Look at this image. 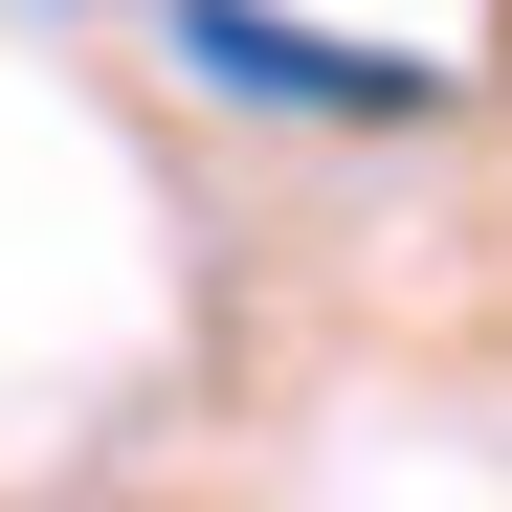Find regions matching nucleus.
I'll return each mask as SVG.
<instances>
[{
  "label": "nucleus",
  "mask_w": 512,
  "mask_h": 512,
  "mask_svg": "<svg viewBox=\"0 0 512 512\" xmlns=\"http://www.w3.org/2000/svg\"><path fill=\"white\" fill-rule=\"evenodd\" d=\"M156 23H179V67L245 90V112H334V134H423V112H446V67L334 45V23H290V0H156Z\"/></svg>",
  "instance_id": "1"
}]
</instances>
